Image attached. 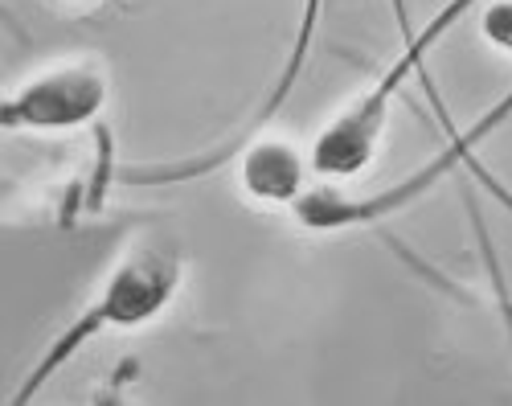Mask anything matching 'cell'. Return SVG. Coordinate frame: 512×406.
I'll return each instance as SVG.
<instances>
[{"label":"cell","instance_id":"cell-1","mask_svg":"<svg viewBox=\"0 0 512 406\" xmlns=\"http://www.w3.org/2000/svg\"><path fill=\"white\" fill-rule=\"evenodd\" d=\"M181 279H185V259L173 242L160 234L136 238L132 247L111 263L95 296L74 312V320H66V329H58V337L46 345V353L33 361V370L25 374V382L17 386V394L9 402L13 406L33 402L95 337L144 329L156 316H164L168 304L181 292Z\"/></svg>","mask_w":512,"mask_h":406},{"label":"cell","instance_id":"cell-2","mask_svg":"<svg viewBox=\"0 0 512 406\" xmlns=\"http://www.w3.org/2000/svg\"><path fill=\"white\" fill-rule=\"evenodd\" d=\"M484 5H488V0H443V5L426 17L418 29H402V54L386 70H381L345 111H336L328 124L316 132V140L308 148L312 173L324 177V181H353V177H361L373 165V156L381 148V136H386V128H390L394 99L410 83V74H418L426 66L431 50L443 42V37L467 13H476Z\"/></svg>","mask_w":512,"mask_h":406},{"label":"cell","instance_id":"cell-3","mask_svg":"<svg viewBox=\"0 0 512 406\" xmlns=\"http://www.w3.org/2000/svg\"><path fill=\"white\" fill-rule=\"evenodd\" d=\"M504 119H512V91L492 111H484L472 128H463V132L451 128V140L426 160L422 169H414L406 181L381 189V193H365V197L340 193V189H304V197L295 201V218H300V226H308V230H353V226L386 222L390 214H398V210L414 206L418 197H426V189H435L443 177L459 173L463 165H472L476 148L504 124Z\"/></svg>","mask_w":512,"mask_h":406},{"label":"cell","instance_id":"cell-4","mask_svg":"<svg viewBox=\"0 0 512 406\" xmlns=\"http://www.w3.org/2000/svg\"><path fill=\"white\" fill-rule=\"evenodd\" d=\"M111 99V78L103 62H54L46 70L29 74L21 87L9 91L0 107L5 132H33V136H58L99 124Z\"/></svg>","mask_w":512,"mask_h":406},{"label":"cell","instance_id":"cell-5","mask_svg":"<svg viewBox=\"0 0 512 406\" xmlns=\"http://www.w3.org/2000/svg\"><path fill=\"white\" fill-rule=\"evenodd\" d=\"M320 21H324V0H304V5H300V25H295V37H291V50H287V58H283V66H279V74H275L267 99H263L259 111H254L246 124H242V132H234L222 148H213V152H205V156H193V160H177V165L123 169L119 177H123L127 185H173V181H193V177H205V173H213V169H222L230 156H238V152L287 107L291 91L300 87V78H304V70H308L316 33H320Z\"/></svg>","mask_w":512,"mask_h":406},{"label":"cell","instance_id":"cell-6","mask_svg":"<svg viewBox=\"0 0 512 406\" xmlns=\"http://www.w3.org/2000/svg\"><path fill=\"white\" fill-rule=\"evenodd\" d=\"M312 165L283 140H250L242 152V189L259 201L295 206L304 197V173Z\"/></svg>","mask_w":512,"mask_h":406},{"label":"cell","instance_id":"cell-7","mask_svg":"<svg viewBox=\"0 0 512 406\" xmlns=\"http://www.w3.org/2000/svg\"><path fill=\"white\" fill-rule=\"evenodd\" d=\"M480 33L492 50L512 54V0H488L480 13Z\"/></svg>","mask_w":512,"mask_h":406},{"label":"cell","instance_id":"cell-8","mask_svg":"<svg viewBox=\"0 0 512 406\" xmlns=\"http://www.w3.org/2000/svg\"><path fill=\"white\" fill-rule=\"evenodd\" d=\"M504 312H508V320H512V304H504Z\"/></svg>","mask_w":512,"mask_h":406}]
</instances>
